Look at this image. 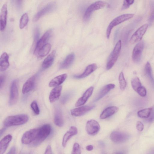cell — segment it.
I'll return each mask as SVG.
<instances>
[{"label": "cell", "mask_w": 154, "mask_h": 154, "mask_svg": "<svg viewBox=\"0 0 154 154\" xmlns=\"http://www.w3.org/2000/svg\"><path fill=\"white\" fill-rule=\"evenodd\" d=\"M5 81V78L4 76H0V88H1L4 85Z\"/></svg>", "instance_id": "f6af8a7d"}, {"label": "cell", "mask_w": 154, "mask_h": 154, "mask_svg": "<svg viewBox=\"0 0 154 154\" xmlns=\"http://www.w3.org/2000/svg\"><path fill=\"white\" fill-rule=\"evenodd\" d=\"M67 77L66 74H62L56 76L50 82L49 86L50 87H56L60 86L66 79Z\"/></svg>", "instance_id": "44dd1931"}, {"label": "cell", "mask_w": 154, "mask_h": 154, "mask_svg": "<svg viewBox=\"0 0 154 154\" xmlns=\"http://www.w3.org/2000/svg\"><path fill=\"white\" fill-rule=\"evenodd\" d=\"M134 14H126L121 15L113 20L109 24L106 30L107 38H109L113 28L121 23L132 18Z\"/></svg>", "instance_id": "3957f363"}, {"label": "cell", "mask_w": 154, "mask_h": 154, "mask_svg": "<svg viewBox=\"0 0 154 154\" xmlns=\"http://www.w3.org/2000/svg\"><path fill=\"white\" fill-rule=\"evenodd\" d=\"M107 5L106 2L101 1H97L91 4L85 11L83 16V20L85 22L88 21L94 11L103 8Z\"/></svg>", "instance_id": "5b68a950"}, {"label": "cell", "mask_w": 154, "mask_h": 154, "mask_svg": "<svg viewBox=\"0 0 154 154\" xmlns=\"http://www.w3.org/2000/svg\"><path fill=\"white\" fill-rule=\"evenodd\" d=\"M38 131V128L30 129L26 132L22 136L21 142L25 144L32 143L36 139Z\"/></svg>", "instance_id": "8992f818"}, {"label": "cell", "mask_w": 154, "mask_h": 154, "mask_svg": "<svg viewBox=\"0 0 154 154\" xmlns=\"http://www.w3.org/2000/svg\"><path fill=\"white\" fill-rule=\"evenodd\" d=\"M12 139V136L10 134L5 136L0 142V154H3L7 149Z\"/></svg>", "instance_id": "7402d4cb"}, {"label": "cell", "mask_w": 154, "mask_h": 154, "mask_svg": "<svg viewBox=\"0 0 154 154\" xmlns=\"http://www.w3.org/2000/svg\"><path fill=\"white\" fill-rule=\"evenodd\" d=\"M81 150L79 145L75 143L73 144L71 154H81Z\"/></svg>", "instance_id": "d590c367"}, {"label": "cell", "mask_w": 154, "mask_h": 154, "mask_svg": "<svg viewBox=\"0 0 154 154\" xmlns=\"http://www.w3.org/2000/svg\"><path fill=\"white\" fill-rule=\"evenodd\" d=\"M6 130L5 128H3L1 129L0 131V136H2V135L3 134L4 131H5Z\"/></svg>", "instance_id": "681fc988"}, {"label": "cell", "mask_w": 154, "mask_h": 154, "mask_svg": "<svg viewBox=\"0 0 154 154\" xmlns=\"http://www.w3.org/2000/svg\"><path fill=\"white\" fill-rule=\"evenodd\" d=\"M136 128L139 131H142L144 128L143 124L140 121H137L136 123Z\"/></svg>", "instance_id": "b9f144b4"}, {"label": "cell", "mask_w": 154, "mask_h": 154, "mask_svg": "<svg viewBox=\"0 0 154 154\" xmlns=\"http://www.w3.org/2000/svg\"><path fill=\"white\" fill-rule=\"evenodd\" d=\"M56 5L54 2H51L48 4L35 14L33 18V21L35 22L38 21L45 14L53 11L55 9Z\"/></svg>", "instance_id": "4fadbf2b"}, {"label": "cell", "mask_w": 154, "mask_h": 154, "mask_svg": "<svg viewBox=\"0 0 154 154\" xmlns=\"http://www.w3.org/2000/svg\"><path fill=\"white\" fill-rule=\"evenodd\" d=\"M93 90L94 88L93 87H91L87 89L82 96L77 101L75 104V106L76 107L79 106L84 104L91 95Z\"/></svg>", "instance_id": "2e32d148"}, {"label": "cell", "mask_w": 154, "mask_h": 154, "mask_svg": "<svg viewBox=\"0 0 154 154\" xmlns=\"http://www.w3.org/2000/svg\"><path fill=\"white\" fill-rule=\"evenodd\" d=\"M122 47V42L119 40L116 44L114 49L108 58L106 65L107 70L110 69L117 61Z\"/></svg>", "instance_id": "277c9868"}, {"label": "cell", "mask_w": 154, "mask_h": 154, "mask_svg": "<svg viewBox=\"0 0 154 154\" xmlns=\"http://www.w3.org/2000/svg\"><path fill=\"white\" fill-rule=\"evenodd\" d=\"M16 148L14 146L12 147L6 154H15Z\"/></svg>", "instance_id": "bcb514c9"}, {"label": "cell", "mask_w": 154, "mask_h": 154, "mask_svg": "<svg viewBox=\"0 0 154 154\" xmlns=\"http://www.w3.org/2000/svg\"><path fill=\"white\" fill-rule=\"evenodd\" d=\"M100 129V125L96 120L91 119L87 121L86 129L89 135H93L96 134L99 131Z\"/></svg>", "instance_id": "7c38bea8"}, {"label": "cell", "mask_w": 154, "mask_h": 154, "mask_svg": "<svg viewBox=\"0 0 154 154\" xmlns=\"http://www.w3.org/2000/svg\"><path fill=\"white\" fill-rule=\"evenodd\" d=\"M62 89L61 86L55 87L51 91L49 100L51 103H53L57 100L60 97Z\"/></svg>", "instance_id": "d6986e66"}, {"label": "cell", "mask_w": 154, "mask_h": 154, "mask_svg": "<svg viewBox=\"0 0 154 154\" xmlns=\"http://www.w3.org/2000/svg\"><path fill=\"white\" fill-rule=\"evenodd\" d=\"M30 107L35 114L38 115L39 114V109L36 101H34L32 102L30 104Z\"/></svg>", "instance_id": "e575fe53"}, {"label": "cell", "mask_w": 154, "mask_h": 154, "mask_svg": "<svg viewBox=\"0 0 154 154\" xmlns=\"http://www.w3.org/2000/svg\"><path fill=\"white\" fill-rule=\"evenodd\" d=\"M55 51H53L44 60L42 64V68L46 69L49 67L53 64L55 56Z\"/></svg>", "instance_id": "4316f807"}, {"label": "cell", "mask_w": 154, "mask_h": 154, "mask_svg": "<svg viewBox=\"0 0 154 154\" xmlns=\"http://www.w3.org/2000/svg\"><path fill=\"white\" fill-rule=\"evenodd\" d=\"M137 92L139 95L142 97H145L146 94V89L144 87L142 86L137 89Z\"/></svg>", "instance_id": "ab89813d"}, {"label": "cell", "mask_w": 154, "mask_h": 154, "mask_svg": "<svg viewBox=\"0 0 154 154\" xmlns=\"http://www.w3.org/2000/svg\"><path fill=\"white\" fill-rule=\"evenodd\" d=\"M154 20V4L151 5L149 16L148 18L149 22L151 24Z\"/></svg>", "instance_id": "74e56055"}, {"label": "cell", "mask_w": 154, "mask_h": 154, "mask_svg": "<svg viewBox=\"0 0 154 154\" xmlns=\"http://www.w3.org/2000/svg\"><path fill=\"white\" fill-rule=\"evenodd\" d=\"M125 153L123 152H116L115 154H125Z\"/></svg>", "instance_id": "f907efd6"}, {"label": "cell", "mask_w": 154, "mask_h": 154, "mask_svg": "<svg viewBox=\"0 0 154 154\" xmlns=\"http://www.w3.org/2000/svg\"><path fill=\"white\" fill-rule=\"evenodd\" d=\"M29 21V17L27 13L23 14L21 16L19 23V27L23 29L27 25Z\"/></svg>", "instance_id": "1f68e13d"}, {"label": "cell", "mask_w": 154, "mask_h": 154, "mask_svg": "<svg viewBox=\"0 0 154 154\" xmlns=\"http://www.w3.org/2000/svg\"><path fill=\"white\" fill-rule=\"evenodd\" d=\"M51 48V45L49 43H47L39 50L37 55L40 57L45 56L49 53Z\"/></svg>", "instance_id": "f1b7e54d"}, {"label": "cell", "mask_w": 154, "mask_h": 154, "mask_svg": "<svg viewBox=\"0 0 154 154\" xmlns=\"http://www.w3.org/2000/svg\"><path fill=\"white\" fill-rule=\"evenodd\" d=\"M52 149L50 145H48L46 147L44 154H52Z\"/></svg>", "instance_id": "ee69618b"}, {"label": "cell", "mask_w": 154, "mask_h": 154, "mask_svg": "<svg viewBox=\"0 0 154 154\" xmlns=\"http://www.w3.org/2000/svg\"><path fill=\"white\" fill-rule=\"evenodd\" d=\"M134 0H124L122 7V10H124L128 8L132 4Z\"/></svg>", "instance_id": "f35d334b"}, {"label": "cell", "mask_w": 154, "mask_h": 154, "mask_svg": "<svg viewBox=\"0 0 154 154\" xmlns=\"http://www.w3.org/2000/svg\"><path fill=\"white\" fill-rule=\"evenodd\" d=\"M36 75H34L29 78L24 84L22 89L23 94L27 93L34 88L35 83Z\"/></svg>", "instance_id": "9a60e30c"}, {"label": "cell", "mask_w": 154, "mask_h": 154, "mask_svg": "<svg viewBox=\"0 0 154 154\" xmlns=\"http://www.w3.org/2000/svg\"><path fill=\"white\" fill-rule=\"evenodd\" d=\"M110 137L112 140L117 143H124L129 137V135L125 133L118 131H114L111 134Z\"/></svg>", "instance_id": "8fae6325"}, {"label": "cell", "mask_w": 154, "mask_h": 154, "mask_svg": "<svg viewBox=\"0 0 154 154\" xmlns=\"http://www.w3.org/2000/svg\"><path fill=\"white\" fill-rule=\"evenodd\" d=\"M9 56L6 52L3 53L0 58V70L3 72L6 70L9 65Z\"/></svg>", "instance_id": "d4e9b609"}, {"label": "cell", "mask_w": 154, "mask_h": 154, "mask_svg": "<svg viewBox=\"0 0 154 154\" xmlns=\"http://www.w3.org/2000/svg\"><path fill=\"white\" fill-rule=\"evenodd\" d=\"M18 97V82L17 80H13L11 83L10 92V96L9 101L10 105L15 104Z\"/></svg>", "instance_id": "ba28073f"}, {"label": "cell", "mask_w": 154, "mask_h": 154, "mask_svg": "<svg viewBox=\"0 0 154 154\" xmlns=\"http://www.w3.org/2000/svg\"><path fill=\"white\" fill-rule=\"evenodd\" d=\"M78 133L77 128L75 126H71L69 130L64 135L62 142V146L65 147L68 141L73 136L76 135Z\"/></svg>", "instance_id": "ac0fdd59"}, {"label": "cell", "mask_w": 154, "mask_h": 154, "mask_svg": "<svg viewBox=\"0 0 154 154\" xmlns=\"http://www.w3.org/2000/svg\"><path fill=\"white\" fill-rule=\"evenodd\" d=\"M72 94V93L68 92L64 95L61 99V103L63 104L65 103L69 99Z\"/></svg>", "instance_id": "60d3db41"}, {"label": "cell", "mask_w": 154, "mask_h": 154, "mask_svg": "<svg viewBox=\"0 0 154 154\" xmlns=\"http://www.w3.org/2000/svg\"><path fill=\"white\" fill-rule=\"evenodd\" d=\"M145 72L149 79L151 82L154 88V78L152 74V70L150 63L147 62L145 66Z\"/></svg>", "instance_id": "f546056e"}, {"label": "cell", "mask_w": 154, "mask_h": 154, "mask_svg": "<svg viewBox=\"0 0 154 154\" xmlns=\"http://www.w3.org/2000/svg\"><path fill=\"white\" fill-rule=\"evenodd\" d=\"M97 68V66L95 63H92L88 66L86 68L84 72L81 74L74 76L75 78L80 79L85 78L95 71Z\"/></svg>", "instance_id": "603a6c76"}, {"label": "cell", "mask_w": 154, "mask_h": 154, "mask_svg": "<svg viewBox=\"0 0 154 154\" xmlns=\"http://www.w3.org/2000/svg\"><path fill=\"white\" fill-rule=\"evenodd\" d=\"M29 119L28 116L25 114L9 116L5 119L3 124L6 127L20 125L27 122Z\"/></svg>", "instance_id": "6da1fadb"}, {"label": "cell", "mask_w": 154, "mask_h": 154, "mask_svg": "<svg viewBox=\"0 0 154 154\" xmlns=\"http://www.w3.org/2000/svg\"><path fill=\"white\" fill-rule=\"evenodd\" d=\"M52 32V29L48 30L39 39L36 44L34 52V54L37 55L39 50L48 43L47 42L51 35Z\"/></svg>", "instance_id": "52a82bcc"}, {"label": "cell", "mask_w": 154, "mask_h": 154, "mask_svg": "<svg viewBox=\"0 0 154 154\" xmlns=\"http://www.w3.org/2000/svg\"><path fill=\"white\" fill-rule=\"evenodd\" d=\"M94 107V106H85L75 108L71 110V113L73 116H81L90 111Z\"/></svg>", "instance_id": "5bb4252c"}, {"label": "cell", "mask_w": 154, "mask_h": 154, "mask_svg": "<svg viewBox=\"0 0 154 154\" xmlns=\"http://www.w3.org/2000/svg\"><path fill=\"white\" fill-rule=\"evenodd\" d=\"M148 24H145L141 26L134 33L131 37L130 42L134 44L140 41L145 34L148 27Z\"/></svg>", "instance_id": "9c48e42d"}, {"label": "cell", "mask_w": 154, "mask_h": 154, "mask_svg": "<svg viewBox=\"0 0 154 154\" xmlns=\"http://www.w3.org/2000/svg\"><path fill=\"white\" fill-rule=\"evenodd\" d=\"M75 57V55L72 53L68 55L60 66L61 69H65L69 68L72 63Z\"/></svg>", "instance_id": "83f0119b"}, {"label": "cell", "mask_w": 154, "mask_h": 154, "mask_svg": "<svg viewBox=\"0 0 154 154\" xmlns=\"http://www.w3.org/2000/svg\"><path fill=\"white\" fill-rule=\"evenodd\" d=\"M119 80L120 89L122 90H125L126 87L127 83L124 78L123 73L122 72H121L119 74Z\"/></svg>", "instance_id": "d6a6232c"}, {"label": "cell", "mask_w": 154, "mask_h": 154, "mask_svg": "<svg viewBox=\"0 0 154 154\" xmlns=\"http://www.w3.org/2000/svg\"><path fill=\"white\" fill-rule=\"evenodd\" d=\"M39 29L38 27H36L35 28L34 32L33 41L34 44H36L39 40Z\"/></svg>", "instance_id": "8d00e7d4"}, {"label": "cell", "mask_w": 154, "mask_h": 154, "mask_svg": "<svg viewBox=\"0 0 154 154\" xmlns=\"http://www.w3.org/2000/svg\"><path fill=\"white\" fill-rule=\"evenodd\" d=\"M147 120L150 122L154 121V107H152L151 112L149 116L147 118Z\"/></svg>", "instance_id": "7bdbcfd3"}, {"label": "cell", "mask_w": 154, "mask_h": 154, "mask_svg": "<svg viewBox=\"0 0 154 154\" xmlns=\"http://www.w3.org/2000/svg\"><path fill=\"white\" fill-rule=\"evenodd\" d=\"M119 110V108L116 106H111L105 109L100 116V118L102 119H106L113 115Z\"/></svg>", "instance_id": "cb8c5ba5"}, {"label": "cell", "mask_w": 154, "mask_h": 154, "mask_svg": "<svg viewBox=\"0 0 154 154\" xmlns=\"http://www.w3.org/2000/svg\"><path fill=\"white\" fill-rule=\"evenodd\" d=\"M115 87V85L112 84H109L104 86L94 100V101H97L102 98L111 90L114 89Z\"/></svg>", "instance_id": "484cf974"}, {"label": "cell", "mask_w": 154, "mask_h": 154, "mask_svg": "<svg viewBox=\"0 0 154 154\" xmlns=\"http://www.w3.org/2000/svg\"><path fill=\"white\" fill-rule=\"evenodd\" d=\"M144 48V43L140 41L137 43L134 48L132 53V58L133 61L137 63L140 61Z\"/></svg>", "instance_id": "30bf717a"}, {"label": "cell", "mask_w": 154, "mask_h": 154, "mask_svg": "<svg viewBox=\"0 0 154 154\" xmlns=\"http://www.w3.org/2000/svg\"><path fill=\"white\" fill-rule=\"evenodd\" d=\"M16 4L17 8L20 9L21 8L22 6V1L17 0L16 1Z\"/></svg>", "instance_id": "7dc6e473"}, {"label": "cell", "mask_w": 154, "mask_h": 154, "mask_svg": "<svg viewBox=\"0 0 154 154\" xmlns=\"http://www.w3.org/2000/svg\"><path fill=\"white\" fill-rule=\"evenodd\" d=\"M131 84L132 88L136 92L137 89L141 86L140 80L137 77L133 79L131 81Z\"/></svg>", "instance_id": "836d02e7"}, {"label": "cell", "mask_w": 154, "mask_h": 154, "mask_svg": "<svg viewBox=\"0 0 154 154\" xmlns=\"http://www.w3.org/2000/svg\"><path fill=\"white\" fill-rule=\"evenodd\" d=\"M51 129L50 125L45 124L38 128V131L35 140L32 143L33 146H37L43 142L50 134Z\"/></svg>", "instance_id": "7a4b0ae2"}, {"label": "cell", "mask_w": 154, "mask_h": 154, "mask_svg": "<svg viewBox=\"0 0 154 154\" xmlns=\"http://www.w3.org/2000/svg\"><path fill=\"white\" fill-rule=\"evenodd\" d=\"M54 122L55 124L59 127H61L64 124V121L61 110L57 107L55 109Z\"/></svg>", "instance_id": "ffe728a7"}, {"label": "cell", "mask_w": 154, "mask_h": 154, "mask_svg": "<svg viewBox=\"0 0 154 154\" xmlns=\"http://www.w3.org/2000/svg\"><path fill=\"white\" fill-rule=\"evenodd\" d=\"M86 148L87 150L88 151H91L93 150V147L92 145H90L86 146Z\"/></svg>", "instance_id": "c3c4849f"}, {"label": "cell", "mask_w": 154, "mask_h": 154, "mask_svg": "<svg viewBox=\"0 0 154 154\" xmlns=\"http://www.w3.org/2000/svg\"><path fill=\"white\" fill-rule=\"evenodd\" d=\"M7 15V5L4 4L2 6L0 13V31H3L5 29L6 23Z\"/></svg>", "instance_id": "e0dca14e"}, {"label": "cell", "mask_w": 154, "mask_h": 154, "mask_svg": "<svg viewBox=\"0 0 154 154\" xmlns=\"http://www.w3.org/2000/svg\"><path fill=\"white\" fill-rule=\"evenodd\" d=\"M152 108H145L138 111L137 113L138 116L141 118H148L151 112Z\"/></svg>", "instance_id": "4dcf8cb0"}]
</instances>
